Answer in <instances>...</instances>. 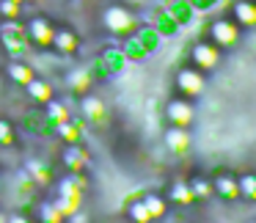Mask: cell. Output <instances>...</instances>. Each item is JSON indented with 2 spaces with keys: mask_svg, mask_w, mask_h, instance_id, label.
<instances>
[{
  "mask_svg": "<svg viewBox=\"0 0 256 223\" xmlns=\"http://www.w3.org/2000/svg\"><path fill=\"white\" fill-rule=\"evenodd\" d=\"M240 25L234 22L232 17H220V20H212L206 34H210V42L218 47V50H232L234 44L240 42Z\"/></svg>",
  "mask_w": 256,
  "mask_h": 223,
  "instance_id": "obj_1",
  "label": "cell"
},
{
  "mask_svg": "<svg viewBox=\"0 0 256 223\" xmlns=\"http://www.w3.org/2000/svg\"><path fill=\"white\" fill-rule=\"evenodd\" d=\"M190 64H193L198 72H212V69L220 64V50H218L212 42H196L190 47Z\"/></svg>",
  "mask_w": 256,
  "mask_h": 223,
  "instance_id": "obj_2",
  "label": "cell"
},
{
  "mask_svg": "<svg viewBox=\"0 0 256 223\" xmlns=\"http://www.w3.org/2000/svg\"><path fill=\"white\" fill-rule=\"evenodd\" d=\"M176 91L190 100V96H198L204 91V72H198L196 66H182L176 72Z\"/></svg>",
  "mask_w": 256,
  "mask_h": 223,
  "instance_id": "obj_3",
  "label": "cell"
},
{
  "mask_svg": "<svg viewBox=\"0 0 256 223\" xmlns=\"http://www.w3.org/2000/svg\"><path fill=\"white\" fill-rule=\"evenodd\" d=\"M166 116H168V122H171V127H190V124H193L196 110H193V105H190L184 96H179V100L168 102Z\"/></svg>",
  "mask_w": 256,
  "mask_h": 223,
  "instance_id": "obj_4",
  "label": "cell"
},
{
  "mask_svg": "<svg viewBox=\"0 0 256 223\" xmlns=\"http://www.w3.org/2000/svg\"><path fill=\"white\" fill-rule=\"evenodd\" d=\"M105 28L110 34H127V30L135 28V17L124 6H113L105 12Z\"/></svg>",
  "mask_w": 256,
  "mask_h": 223,
  "instance_id": "obj_5",
  "label": "cell"
},
{
  "mask_svg": "<svg viewBox=\"0 0 256 223\" xmlns=\"http://www.w3.org/2000/svg\"><path fill=\"white\" fill-rule=\"evenodd\" d=\"M25 34H28V39L36 42L39 47H50L52 44V34H56V30H52V25L47 22L44 17H34L28 22V28H25Z\"/></svg>",
  "mask_w": 256,
  "mask_h": 223,
  "instance_id": "obj_6",
  "label": "cell"
},
{
  "mask_svg": "<svg viewBox=\"0 0 256 223\" xmlns=\"http://www.w3.org/2000/svg\"><path fill=\"white\" fill-rule=\"evenodd\" d=\"M232 20L240 28H254L256 25V0H234L232 3Z\"/></svg>",
  "mask_w": 256,
  "mask_h": 223,
  "instance_id": "obj_7",
  "label": "cell"
},
{
  "mask_svg": "<svg viewBox=\"0 0 256 223\" xmlns=\"http://www.w3.org/2000/svg\"><path fill=\"white\" fill-rule=\"evenodd\" d=\"M166 146L168 152H174V154H188L190 149V132L188 127H171L166 132Z\"/></svg>",
  "mask_w": 256,
  "mask_h": 223,
  "instance_id": "obj_8",
  "label": "cell"
},
{
  "mask_svg": "<svg viewBox=\"0 0 256 223\" xmlns=\"http://www.w3.org/2000/svg\"><path fill=\"white\" fill-rule=\"evenodd\" d=\"M212 190H215L218 196H223L226 201H234V198H240L237 176H232V174H218V176L212 179Z\"/></svg>",
  "mask_w": 256,
  "mask_h": 223,
  "instance_id": "obj_9",
  "label": "cell"
},
{
  "mask_svg": "<svg viewBox=\"0 0 256 223\" xmlns=\"http://www.w3.org/2000/svg\"><path fill=\"white\" fill-rule=\"evenodd\" d=\"M61 160H64V166H66V171H69V174H80V171L86 168V162H88V154H86V152L80 149V146L69 144L66 149H64Z\"/></svg>",
  "mask_w": 256,
  "mask_h": 223,
  "instance_id": "obj_10",
  "label": "cell"
},
{
  "mask_svg": "<svg viewBox=\"0 0 256 223\" xmlns=\"http://www.w3.org/2000/svg\"><path fill=\"white\" fill-rule=\"evenodd\" d=\"M78 44H80L78 34H72V30H66V28H61V30L52 34V47H56L58 52H74Z\"/></svg>",
  "mask_w": 256,
  "mask_h": 223,
  "instance_id": "obj_11",
  "label": "cell"
},
{
  "mask_svg": "<svg viewBox=\"0 0 256 223\" xmlns=\"http://www.w3.org/2000/svg\"><path fill=\"white\" fill-rule=\"evenodd\" d=\"M168 198L174 201V204H179V206H188V204H193V190H190V184L184 182V179H176V182L171 184V190H168Z\"/></svg>",
  "mask_w": 256,
  "mask_h": 223,
  "instance_id": "obj_12",
  "label": "cell"
},
{
  "mask_svg": "<svg viewBox=\"0 0 256 223\" xmlns=\"http://www.w3.org/2000/svg\"><path fill=\"white\" fill-rule=\"evenodd\" d=\"M25 88H28V96L34 102H42V105H47V102L52 100V86H47L44 80H30L28 86H25Z\"/></svg>",
  "mask_w": 256,
  "mask_h": 223,
  "instance_id": "obj_13",
  "label": "cell"
},
{
  "mask_svg": "<svg viewBox=\"0 0 256 223\" xmlns=\"http://www.w3.org/2000/svg\"><path fill=\"white\" fill-rule=\"evenodd\" d=\"M6 72H8V78H12L14 83H20V86H28L30 80H34V69H30V66H25V64H20V61L8 64V66H6Z\"/></svg>",
  "mask_w": 256,
  "mask_h": 223,
  "instance_id": "obj_14",
  "label": "cell"
},
{
  "mask_svg": "<svg viewBox=\"0 0 256 223\" xmlns=\"http://www.w3.org/2000/svg\"><path fill=\"white\" fill-rule=\"evenodd\" d=\"M188 184H190V190H193V198H212V196H215L212 179H206V176H193Z\"/></svg>",
  "mask_w": 256,
  "mask_h": 223,
  "instance_id": "obj_15",
  "label": "cell"
},
{
  "mask_svg": "<svg viewBox=\"0 0 256 223\" xmlns=\"http://www.w3.org/2000/svg\"><path fill=\"white\" fill-rule=\"evenodd\" d=\"M39 218H42V223H66V215H64L52 201H42Z\"/></svg>",
  "mask_w": 256,
  "mask_h": 223,
  "instance_id": "obj_16",
  "label": "cell"
},
{
  "mask_svg": "<svg viewBox=\"0 0 256 223\" xmlns=\"http://www.w3.org/2000/svg\"><path fill=\"white\" fill-rule=\"evenodd\" d=\"M69 86H72V91H78V94H83V91L91 88V72H86V69H74V72H69Z\"/></svg>",
  "mask_w": 256,
  "mask_h": 223,
  "instance_id": "obj_17",
  "label": "cell"
},
{
  "mask_svg": "<svg viewBox=\"0 0 256 223\" xmlns=\"http://www.w3.org/2000/svg\"><path fill=\"white\" fill-rule=\"evenodd\" d=\"M127 215H130V220H132V223H152V220H154V218L149 215V210H146L144 198L132 201V204H130V210H127Z\"/></svg>",
  "mask_w": 256,
  "mask_h": 223,
  "instance_id": "obj_18",
  "label": "cell"
},
{
  "mask_svg": "<svg viewBox=\"0 0 256 223\" xmlns=\"http://www.w3.org/2000/svg\"><path fill=\"white\" fill-rule=\"evenodd\" d=\"M237 188H240V196L256 201V174H242V176H237Z\"/></svg>",
  "mask_w": 256,
  "mask_h": 223,
  "instance_id": "obj_19",
  "label": "cell"
},
{
  "mask_svg": "<svg viewBox=\"0 0 256 223\" xmlns=\"http://www.w3.org/2000/svg\"><path fill=\"white\" fill-rule=\"evenodd\" d=\"M83 110H86V116H88L91 122H96V118L105 116V102L96 100V96H86V100H83Z\"/></svg>",
  "mask_w": 256,
  "mask_h": 223,
  "instance_id": "obj_20",
  "label": "cell"
},
{
  "mask_svg": "<svg viewBox=\"0 0 256 223\" xmlns=\"http://www.w3.org/2000/svg\"><path fill=\"white\" fill-rule=\"evenodd\" d=\"M28 171H30V176H34L36 182H42V184H47L52 179V171L44 166V162H39V160H28Z\"/></svg>",
  "mask_w": 256,
  "mask_h": 223,
  "instance_id": "obj_21",
  "label": "cell"
},
{
  "mask_svg": "<svg viewBox=\"0 0 256 223\" xmlns=\"http://www.w3.org/2000/svg\"><path fill=\"white\" fill-rule=\"evenodd\" d=\"M144 204H146V210H149V215L154 218H162L166 215V201L160 198V196H154V193H149V196H144Z\"/></svg>",
  "mask_w": 256,
  "mask_h": 223,
  "instance_id": "obj_22",
  "label": "cell"
},
{
  "mask_svg": "<svg viewBox=\"0 0 256 223\" xmlns=\"http://www.w3.org/2000/svg\"><path fill=\"white\" fill-rule=\"evenodd\" d=\"M58 135H61L66 144H74V140L80 138V124H72V122L66 118V122L58 124Z\"/></svg>",
  "mask_w": 256,
  "mask_h": 223,
  "instance_id": "obj_23",
  "label": "cell"
},
{
  "mask_svg": "<svg viewBox=\"0 0 256 223\" xmlns=\"http://www.w3.org/2000/svg\"><path fill=\"white\" fill-rule=\"evenodd\" d=\"M8 144H14V127L0 118V146H8Z\"/></svg>",
  "mask_w": 256,
  "mask_h": 223,
  "instance_id": "obj_24",
  "label": "cell"
},
{
  "mask_svg": "<svg viewBox=\"0 0 256 223\" xmlns=\"http://www.w3.org/2000/svg\"><path fill=\"white\" fill-rule=\"evenodd\" d=\"M66 223H91V220H88V215H86V212L74 210L72 215H66Z\"/></svg>",
  "mask_w": 256,
  "mask_h": 223,
  "instance_id": "obj_25",
  "label": "cell"
},
{
  "mask_svg": "<svg viewBox=\"0 0 256 223\" xmlns=\"http://www.w3.org/2000/svg\"><path fill=\"white\" fill-rule=\"evenodd\" d=\"M6 223H34V220L25 215H6Z\"/></svg>",
  "mask_w": 256,
  "mask_h": 223,
  "instance_id": "obj_26",
  "label": "cell"
},
{
  "mask_svg": "<svg viewBox=\"0 0 256 223\" xmlns=\"http://www.w3.org/2000/svg\"><path fill=\"white\" fill-rule=\"evenodd\" d=\"M127 3H132V6H144L146 0H127Z\"/></svg>",
  "mask_w": 256,
  "mask_h": 223,
  "instance_id": "obj_27",
  "label": "cell"
},
{
  "mask_svg": "<svg viewBox=\"0 0 256 223\" xmlns=\"http://www.w3.org/2000/svg\"><path fill=\"white\" fill-rule=\"evenodd\" d=\"M0 223H6V215H3V212H0Z\"/></svg>",
  "mask_w": 256,
  "mask_h": 223,
  "instance_id": "obj_28",
  "label": "cell"
},
{
  "mask_svg": "<svg viewBox=\"0 0 256 223\" xmlns=\"http://www.w3.org/2000/svg\"><path fill=\"white\" fill-rule=\"evenodd\" d=\"M254 223H256V220H254Z\"/></svg>",
  "mask_w": 256,
  "mask_h": 223,
  "instance_id": "obj_29",
  "label": "cell"
}]
</instances>
